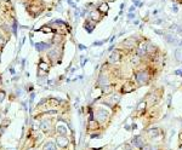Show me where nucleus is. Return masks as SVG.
I'll return each instance as SVG.
<instances>
[{
    "label": "nucleus",
    "instance_id": "obj_1",
    "mask_svg": "<svg viewBox=\"0 0 182 150\" xmlns=\"http://www.w3.org/2000/svg\"><path fill=\"white\" fill-rule=\"evenodd\" d=\"M135 79H136V81H137L139 85H146L151 79V74H149V71L147 69L140 70L135 74Z\"/></svg>",
    "mask_w": 182,
    "mask_h": 150
},
{
    "label": "nucleus",
    "instance_id": "obj_2",
    "mask_svg": "<svg viewBox=\"0 0 182 150\" xmlns=\"http://www.w3.org/2000/svg\"><path fill=\"white\" fill-rule=\"evenodd\" d=\"M147 44L146 41H141V43L139 44V47L137 50H136V53H137L140 57H143L147 55Z\"/></svg>",
    "mask_w": 182,
    "mask_h": 150
},
{
    "label": "nucleus",
    "instance_id": "obj_3",
    "mask_svg": "<svg viewBox=\"0 0 182 150\" xmlns=\"http://www.w3.org/2000/svg\"><path fill=\"white\" fill-rule=\"evenodd\" d=\"M108 116H109L108 113L104 109H98L97 111H96V117H97V120L101 121V122H104L108 119Z\"/></svg>",
    "mask_w": 182,
    "mask_h": 150
},
{
    "label": "nucleus",
    "instance_id": "obj_4",
    "mask_svg": "<svg viewBox=\"0 0 182 150\" xmlns=\"http://www.w3.org/2000/svg\"><path fill=\"white\" fill-rule=\"evenodd\" d=\"M131 144H132L134 147H136V148L142 149L143 148V139L141 138L140 136H136V137H134L132 141H131Z\"/></svg>",
    "mask_w": 182,
    "mask_h": 150
},
{
    "label": "nucleus",
    "instance_id": "obj_5",
    "mask_svg": "<svg viewBox=\"0 0 182 150\" xmlns=\"http://www.w3.org/2000/svg\"><path fill=\"white\" fill-rule=\"evenodd\" d=\"M120 59H121V53L119 52V51H114V53H112L110 57H109L110 63H118Z\"/></svg>",
    "mask_w": 182,
    "mask_h": 150
},
{
    "label": "nucleus",
    "instance_id": "obj_6",
    "mask_svg": "<svg viewBox=\"0 0 182 150\" xmlns=\"http://www.w3.org/2000/svg\"><path fill=\"white\" fill-rule=\"evenodd\" d=\"M56 143H57L58 147L64 148V147H67V144H68V139H67V137H66V136H60L56 139Z\"/></svg>",
    "mask_w": 182,
    "mask_h": 150
},
{
    "label": "nucleus",
    "instance_id": "obj_7",
    "mask_svg": "<svg viewBox=\"0 0 182 150\" xmlns=\"http://www.w3.org/2000/svg\"><path fill=\"white\" fill-rule=\"evenodd\" d=\"M101 15H102V13H101L98 10H94V11L90 12V17H91L92 21H95V22H98V21L101 19V17H102Z\"/></svg>",
    "mask_w": 182,
    "mask_h": 150
},
{
    "label": "nucleus",
    "instance_id": "obj_8",
    "mask_svg": "<svg viewBox=\"0 0 182 150\" xmlns=\"http://www.w3.org/2000/svg\"><path fill=\"white\" fill-rule=\"evenodd\" d=\"M159 128H157V127H153V128H149V130H147V134H148V137L151 138H155V137H158L159 136Z\"/></svg>",
    "mask_w": 182,
    "mask_h": 150
},
{
    "label": "nucleus",
    "instance_id": "obj_9",
    "mask_svg": "<svg viewBox=\"0 0 182 150\" xmlns=\"http://www.w3.org/2000/svg\"><path fill=\"white\" fill-rule=\"evenodd\" d=\"M98 84L101 87H104V86H108L109 85V81L107 79V76H103V75H100V79H98Z\"/></svg>",
    "mask_w": 182,
    "mask_h": 150
},
{
    "label": "nucleus",
    "instance_id": "obj_10",
    "mask_svg": "<svg viewBox=\"0 0 182 150\" xmlns=\"http://www.w3.org/2000/svg\"><path fill=\"white\" fill-rule=\"evenodd\" d=\"M108 10H109V6H108V4L107 3H102V4H100V6H98V11L101 13H107L108 12Z\"/></svg>",
    "mask_w": 182,
    "mask_h": 150
},
{
    "label": "nucleus",
    "instance_id": "obj_11",
    "mask_svg": "<svg viewBox=\"0 0 182 150\" xmlns=\"http://www.w3.org/2000/svg\"><path fill=\"white\" fill-rule=\"evenodd\" d=\"M132 90H134V85L131 84V82H128L126 85L123 86V90H121V92H123V93H128V92H131Z\"/></svg>",
    "mask_w": 182,
    "mask_h": 150
},
{
    "label": "nucleus",
    "instance_id": "obj_12",
    "mask_svg": "<svg viewBox=\"0 0 182 150\" xmlns=\"http://www.w3.org/2000/svg\"><path fill=\"white\" fill-rule=\"evenodd\" d=\"M164 38L166 39V41H168L169 44H176V38L174 37V35H171V34H164Z\"/></svg>",
    "mask_w": 182,
    "mask_h": 150
},
{
    "label": "nucleus",
    "instance_id": "obj_13",
    "mask_svg": "<svg viewBox=\"0 0 182 150\" xmlns=\"http://www.w3.org/2000/svg\"><path fill=\"white\" fill-rule=\"evenodd\" d=\"M89 128H90V130H97V128H98L97 121H95L94 119H90V121H89Z\"/></svg>",
    "mask_w": 182,
    "mask_h": 150
},
{
    "label": "nucleus",
    "instance_id": "obj_14",
    "mask_svg": "<svg viewBox=\"0 0 182 150\" xmlns=\"http://www.w3.org/2000/svg\"><path fill=\"white\" fill-rule=\"evenodd\" d=\"M123 46L124 47H128V49H134V40H131V39H128V40H125L124 43H123Z\"/></svg>",
    "mask_w": 182,
    "mask_h": 150
},
{
    "label": "nucleus",
    "instance_id": "obj_15",
    "mask_svg": "<svg viewBox=\"0 0 182 150\" xmlns=\"http://www.w3.org/2000/svg\"><path fill=\"white\" fill-rule=\"evenodd\" d=\"M84 28H85V29H86V30H88V32H89V33H91V32H92V30H94V28H95V24H92V23H90V22H89V21H86V22H85V23H84Z\"/></svg>",
    "mask_w": 182,
    "mask_h": 150
},
{
    "label": "nucleus",
    "instance_id": "obj_16",
    "mask_svg": "<svg viewBox=\"0 0 182 150\" xmlns=\"http://www.w3.org/2000/svg\"><path fill=\"white\" fill-rule=\"evenodd\" d=\"M57 132L61 134V136H66V134H67V127L63 126V125H60L57 127Z\"/></svg>",
    "mask_w": 182,
    "mask_h": 150
},
{
    "label": "nucleus",
    "instance_id": "obj_17",
    "mask_svg": "<svg viewBox=\"0 0 182 150\" xmlns=\"http://www.w3.org/2000/svg\"><path fill=\"white\" fill-rule=\"evenodd\" d=\"M44 150H56V145L52 142H48L44 145Z\"/></svg>",
    "mask_w": 182,
    "mask_h": 150
},
{
    "label": "nucleus",
    "instance_id": "obj_18",
    "mask_svg": "<svg viewBox=\"0 0 182 150\" xmlns=\"http://www.w3.org/2000/svg\"><path fill=\"white\" fill-rule=\"evenodd\" d=\"M131 63H132L134 65H139V64L141 63L140 56H139V55H136V56H134V57H132V58H131Z\"/></svg>",
    "mask_w": 182,
    "mask_h": 150
},
{
    "label": "nucleus",
    "instance_id": "obj_19",
    "mask_svg": "<svg viewBox=\"0 0 182 150\" xmlns=\"http://www.w3.org/2000/svg\"><path fill=\"white\" fill-rule=\"evenodd\" d=\"M50 125H51V122H50V121H43L41 123H40V127H41L44 131H46V130L50 128Z\"/></svg>",
    "mask_w": 182,
    "mask_h": 150
},
{
    "label": "nucleus",
    "instance_id": "obj_20",
    "mask_svg": "<svg viewBox=\"0 0 182 150\" xmlns=\"http://www.w3.org/2000/svg\"><path fill=\"white\" fill-rule=\"evenodd\" d=\"M35 47H37L38 51H44V50H46V49L49 47V45L41 43V44H37V45H35Z\"/></svg>",
    "mask_w": 182,
    "mask_h": 150
},
{
    "label": "nucleus",
    "instance_id": "obj_21",
    "mask_svg": "<svg viewBox=\"0 0 182 150\" xmlns=\"http://www.w3.org/2000/svg\"><path fill=\"white\" fill-rule=\"evenodd\" d=\"M155 46L152 44H147V53H154L155 52Z\"/></svg>",
    "mask_w": 182,
    "mask_h": 150
},
{
    "label": "nucleus",
    "instance_id": "obj_22",
    "mask_svg": "<svg viewBox=\"0 0 182 150\" xmlns=\"http://www.w3.org/2000/svg\"><path fill=\"white\" fill-rule=\"evenodd\" d=\"M170 29L174 30V32H177V33H181V32H182V28L180 27V25H177V24H173V25L170 27Z\"/></svg>",
    "mask_w": 182,
    "mask_h": 150
},
{
    "label": "nucleus",
    "instance_id": "obj_23",
    "mask_svg": "<svg viewBox=\"0 0 182 150\" xmlns=\"http://www.w3.org/2000/svg\"><path fill=\"white\" fill-rule=\"evenodd\" d=\"M145 108H146V102H140L136 109H137V111H142L145 110Z\"/></svg>",
    "mask_w": 182,
    "mask_h": 150
},
{
    "label": "nucleus",
    "instance_id": "obj_24",
    "mask_svg": "<svg viewBox=\"0 0 182 150\" xmlns=\"http://www.w3.org/2000/svg\"><path fill=\"white\" fill-rule=\"evenodd\" d=\"M39 68L41 69V70L48 71V69H49V65H48L46 63H44V62H40V63H39Z\"/></svg>",
    "mask_w": 182,
    "mask_h": 150
},
{
    "label": "nucleus",
    "instance_id": "obj_25",
    "mask_svg": "<svg viewBox=\"0 0 182 150\" xmlns=\"http://www.w3.org/2000/svg\"><path fill=\"white\" fill-rule=\"evenodd\" d=\"M102 91L104 92V93H109V92L112 91V87H110L109 85L108 86H104V87H102Z\"/></svg>",
    "mask_w": 182,
    "mask_h": 150
},
{
    "label": "nucleus",
    "instance_id": "obj_26",
    "mask_svg": "<svg viewBox=\"0 0 182 150\" xmlns=\"http://www.w3.org/2000/svg\"><path fill=\"white\" fill-rule=\"evenodd\" d=\"M175 57H176V59H177V61H180V59H181V50H180V49L176 50V52H175Z\"/></svg>",
    "mask_w": 182,
    "mask_h": 150
},
{
    "label": "nucleus",
    "instance_id": "obj_27",
    "mask_svg": "<svg viewBox=\"0 0 182 150\" xmlns=\"http://www.w3.org/2000/svg\"><path fill=\"white\" fill-rule=\"evenodd\" d=\"M135 5H137V6H142V3H140V0H132Z\"/></svg>",
    "mask_w": 182,
    "mask_h": 150
},
{
    "label": "nucleus",
    "instance_id": "obj_28",
    "mask_svg": "<svg viewBox=\"0 0 182 150\" xmlns=\"http://www.w3.org/2000/svg\"><path fill=\"white\" fill-rule=\"evenodd\" d=\"M4 98H5V93L4 92H0V103L4 101Z\"/></svg>",
    "mask_w": 182,
    "mask_h": 150
},
{
    "label": "nucleus",
    "instance_id": "obj_29",
    "mask_svg": "<svg viewBox=\"0 0 182 150\" xmlns=\"http://www.w3.org/2000/svg\"><path fill=\"white\" fill-rule=\"evenodd\" d=\"M142 150H152V147L151 145H146V147L142 148Z\"/></svg>",
    "mask_w": 182,
    "mask_h": 150
},
{
    "label": "nucleus",
    "instance_id": "obj_30",
    "mask_svg": "<svg viewBox=\"0 0 182 150\" xmlns=\"http://www.w3.org/2000/svg\"><path fill=\"white\" fill-rule=\"evenodd\" d=\"M128 17H129V19H132V18L135 17V15H134L132 12H130V13H129V16H128Z\"/></svg>",
    "mask_w": 182,
    "mask_h": 150
},
{
    "label": "nucleus",
    "instance_id": "obj_31",
    "mask_svg": "<svg viewBox=\"0 0 182 150\" xmlns=\"http://www.w3.org/2000/svg\"><path fill=\"white\" fill-rule=\"evenodd\" d=\"M91 137H92V138H98L100 134L98 133H94V134H91Z\"/></svg>",
    "mask_w": 182,
    "mask_h": 150
},
{
    "label": "nucleus",
    "instance_id": "obj_32",
    "mask_svg": "<svg viewBox=\"0 0 182 150\" xmlns=\"http://www.w3.org/2000/svg\"><path fill=\"white\" fill-rule=\"evenodd\" d=\"M4 43H5V40H4L3 38H0V47H1V46L4 45Z\"/></svg>",
    "mask_w": 182,
    "mask_h": 150
},
{
    "label": "nucleus",
    "instance_id": "obj_33",
    "mask_svg": "<svg viewBox=\"0 0 182 150\" xmlns=\"http://www.w3.org/2000/svg\"><path fill=\"white\" fill-rule=\"evenodd\" d=\"M125 150H132V148H131L129 144H126V145H125Z\"/></svg>",
    "mask_w": 182,
    "mask_h": 150
},
{
    "label": "nucleus",
    "instance_id": "obj_34",
    "mask_svg": "<svg viewBox=\"0 0 182 150\" xmlns=\"http://www.w3.org/2000/svg\"><path fill=\"white\" fill-rule=\"evenodd\" d=\"M175 74H177V75H182V69H181V70H176V71H175Z\"/></svg>",
    "mask_w": 182,
    "mask_h": 150
},
{
    "label": "nucleus",
    "instance_id": "obj_35",
    "mask_svg": "<svg viewBox=\"0 0 182 150\" xmlns=\"http://www.w3.org/2000/svg\"><path fill=\"white\" fill-rule=\"evenodd\" d=\"M74 16L75 17H79V11H78V10H75V11H74Z\"/></svg>",
    "mask_w": 182,
    "mask_h": 150
},
{
    "label": "nucleus",
    "instance_id": "obj_36",
    "mask_svg": "<svg viewBox=\"0 0 182 150\" xmlns=\"http://www.w3.org/2000/svg\"><path fill=\"white\" fill-rule=\"evenodd\" d=\"M129 11H130V12H134V11H135V6H131V7L129 9Z\"/></svg>",
    "mask_w": 182,
    "mask_h": 150
},
{
    "label": "nucleus",
    "instance_id": "obj_37",
    "mask_svg": "<svg viewBox=\"0 0 182 150\" xmlns=\"http://www.w3.org/2000/svg\"><path fill=\"white\" fill-rule=\"evenodd\" d=\"M173 10H174V12H177V6H176V5H174V6H173Z\"/></svg>",
    "mask_w": 182,
    "mask_h": 150
},
{
    "label": "nucleus",
    "instance_id": "obj_38",
    "mask_svg": "<svg viewBox=\"0 0 182 150\" xmlns=\"http://www.w3.org/2000/svg\"><path fill=\"white\" fill-rule=\"evenodd\" d=\"M79 49H80V50H84V49L86 50V47H85V46H83V45H79Z\"/></svg>",
    "mask_w": 182,
    "mask_h": 150
},
{
    "label": "nucleus",
    "instance_id": "obj_39",
    "mask_svg": "<svg viewBox=\"0 0 182 150\" xmlns=\"http://www.w3.org/2000/svg\"><path fill=\"white\" fill-rule=\"evenodd\" d=\"M106 1H114V0H106Z\"/></svg>",
    "mask_w": 182,
    "mask_h": 150
},
{
    "label": "nucleus",
    "instance_id": "obj_40",
    "mask_svg": "<svg viewBox=\"0 0 182 150\" xmlns=\"http://www.w3.org/2000/svg\"><path fill=\"white\" fill-rule=\"evenodd\" d=\"M180 150H182V144H181V145H180Z\"/></svg>",
    "mask_w": 182,
    "mask_h": 150
}]
</instances>
